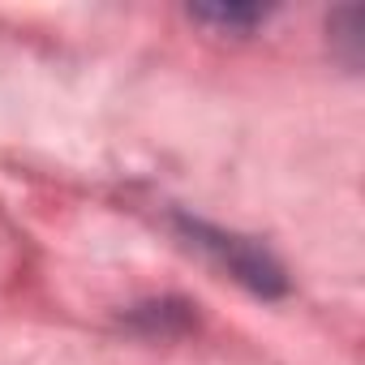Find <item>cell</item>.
Masks as SVG:
<instances>
[{"instance_id": "2", "label": "cell", "mask_w": 365, "mask_h": 365, "mask_svg": "<svg viewBox=\"0 0 365 365\" xmlns=\"http://www.w3.org/2000/svg\"><path fill=\"white\" fill-rule=\"evenodd\" d=\"M194 18L215 22V26H254V22L267 18V9H254V5H207V9H194Z\"/></svg>"}, {"instance_id": "1", "label": "cell", "mask_w": 365, "mask_h": 365, "mask_svg": "<svg viewBox=\"0 0 365 365\" xmlns=\"http://www.w3.org/2000/svg\"><path fill=\"white\" fill-rule=\"evenodd\" d=\"M194 232H198V237H202V245H211V250L228 262V271H232L237 279H245L250 288H258V292H279V288H284L279 267H275L262 250H254L250 241L220 237V232H207V228H194Z\"/></svg>"}]
</instances>
